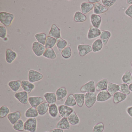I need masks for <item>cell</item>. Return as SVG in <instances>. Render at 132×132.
I'll list each match as a JSON object with an SVG mask.
<instances>
[{
    "mask_svg": "<svg viewBox=\"0 0 132 132\" xmlns=\"http://www.w3.org/2000/svg\"><path fill=\"white\" fill-rule=\"evenodd\" d=\"M119 92L128 95L130 93L129 89V85L125 83H122L119 85Z\"/></svg>",
    "mask_w": 132,
    "mask_h": 132,
    "instance_id": "cell-44",
    "label": "cell"
},
{
    "mask_svg": "<svg viewBox=\"0 0 132 132\" xmlns=\"http://www.w3.org/2000/svg\"><path fill=\"white\" fill-rule=\"evenodd\" d=\"M108 10V8L99 3H97L94 5L93 12L95 14L99 15L106 13Z\"/></svg>",
    "mask_w": 132,
    "mask_h": 132,
    "instance_id": "cell-23",
    "label": "cell"
},
{
    "mask_svg": "<svg viewBox=\"0 0 132 132\" xmlns=\"http://www.w3.org/2000/svg\"><path fill=\"white\" fill-rule=\"evenodd\" d=\"M122 81L123 83L129 85L132 83V75L129 71H127L124 72L122 77Z\"/></svg>",
    "mask_w": 132,
    "mask_h": 132,
    "instance_id": "cell-38",
    "label": "cell"
},
{
    "mask_svg": "<svg viewBox=\"0 0 132 132\" xmlns=\"http://www.w3.org/2000/svg\"><path fill=\"white\" fill-rule=\"evenodd\" d=\"M79 54L81 57H83L92 51V47L88 44H79L77 47Z\"/></svg>",
    "mask_w": 132,
    "mask_h": 132,
    "instance_id": "cell-9",
    "label": "cell"
},
{
    "mask_svg": "<svg viewBox=\"0 0 132 132\" xmlns=\"http://www.w3.org/2000/svg\"><path fill=\"white\" fill-rule=\"evenodd\" d=\"M68 43L67 41L64 40L63 38H59L57 40L56 46L59 51H62V50L65 48L68 45Z\"/></svg>",
    "mask_w": 132,
    "mask_h": 132,
    "instance_id": "cell-42",
    "label": "cell"
},
{
    "mask_svg": "<svg viewBox=\"0 0 132 132\" xmlns=\"http://www.w3.org/2000/svg\"><path fill=\"white\" fill-rule=\"evenodd\" d=\"M72 51L71 48L69 46H67L61 51V55L64 59H69L71 57Z\"/></svg>",
    "mask_w": 132,
    "mask_h": 132,
    "instance_id": "cell-40",
    "label": "cell"
},
{
    "mask_svg": "<svg viewBox=\"0 0 132 132\" xmlns=\"http://www.w3.org/2000/svg\"><path fill=\"white\" fill-rule=\"evenodd\" d=\"M57 100H61L64 99L66 97L68 94L67 89L65 87H61L58 88L55 92Z\"/></svg>",
    "mask_w": 132,
    "mask_h": 132,
    "instance_id": "cell-26",
    "label": "cell"
},
{
    "mask_svg": "<svg viewBox=\"0 0 132 132\" xmlns=\"http://www.w3.org/2000/svg\"><path fill=\"white\" fill-rule=\"evenodd\" d=\"M44 76L40 72L34 69H30L28 72V81L32 83L41 81Z\"/></svg>",
    "mask_w": 132,
    "mask_h": 132,
    "instance_id": "cell-4",
    "label": "cell"
},
{
    "mask_svg": "<svg viewBox=\"0 0 132 132\" xmlns=\"http://www.w3.org/2000/svg\"><path fill=\"white\" fill-rule=\"evenodd\" d=\"M127 96V95L119 91L116 93L112 96L113 103L114 104H117L121 102H123L126 99Z\"/></svg>",
    "mask_w": 132,
    "mask_h": 132,
    "instance_id": "cell-19",
    "label": "cell"
},
{
    "mask_svg": "<svg viewBox=\"0 0 132 132\" xmlns=\"http://www.w3.org/2000/svg\"><path fill=\"white\" fill-rule=\"evenodd\" d=\"M102 4L107 8L111 7L116 2V0H102Z\"/></svg>",
    "mask_w": 132,
    "mask_h": 132,
    "instance_id": "cell-46",
    "label": "cell"
},
{
    "mask_svg": "<svg viewBox=\"0 0 132 132\" xmlns=\"http://www.w3.org/2000/svg\"><path fill=\"white\" fill-rule=\"evenodd\" d=\"M18 57L16 52L10 48L6 50L5 52V59L6 62L8 64H11L16 60Z\"/></svg>",
    "mask_w": 132,
    "mask_h": 132,
    "instance_id": "cell-10",
    "label": "cell"
},
{
    "mask_svg": "<svg viewBox=\"0 0 132 132\" xmlns=\"http://www.w3.org/2000/svg\"><path fill=\"white\" fill-rule=\"evenodd\" d=\"M44 99L39 96H30L28 98V103L31 107L37 108L38 105L44 102Z\"/></svg>",
    "mask_w": 132,
    "mask_h": 132,
    "instance_id": "cell-14",
    "label": "cell"
},
{
    "mask_svg": "<svg viewBox=\"0 0 132 132\" xmlns=\"http://www.w3.org/2000/svg\"><path fill=\"white\" fill-rule=\"evenodd\" d=\"M90 20L93 27L99 28L101 26L102 19L100 15L92 14L90 16Z\"/></svg>",
    "mask_w": 132,
    "mask_h": 132,
    "instance_id": "cell-16",
    "label": "cell"
},
{
    "mask_svg": "<svg viewBox=\"0 0 132 132\" xmlns=\"http://www.w3.org/2000/svg\"><path fill=\"white\" fill-rule=\"evenodd\" d=\"M112 96L107 90L100 91L97 95L96 101L99 102H105L111 99Z\"/></svg>",
    "mask_w": 132,
    "mask_h": 132,
    "instance_id": "cell-12",
    "label": "cell"
},
{
    "mask_svg": "<svg viewBox=\"0 0 132 132\" xmlns=\"http://www.w3.org/2000/svg\"><path fill=\"white\" fill-rule=\"evenodd\" d=\"M42 56L50 59H55L57 58V55L53 48L46 49Z\"/></svg>",
    "mask_w": 132,
    "mask_h": 132,
    "instance_id": "cell-36",
    "label": "cell"
},
{
    "mask_svg": "<svg viewBox=\"0 0 132 132\" xmlns=\"http://www.w3.org/2000/svg\"><path fill=\"white\" fill-rule=\"evenodd\" d=\"M70 125L67 118L64 117L61 119L58 122L56 125V128L67 130L70 129Z\"/></svg>",
    "mask_w": 132,
    "mask_h": 132,
    "instance_id": "cell-21",
    "label": "cell"
},
{
    "mask_svg": "<svg viewBox=\"0 0 132 132\" xmlns=\"http://www.w3.org/2000/svg\"><path fill=\"white\" fill-rule=\"evenodd\" d=\"M94 5V4L91 3L89 2H82L80 6L82 13L85 15L88 13L93 9Z\"/></svg>",
    "mask_w": 132,
    "mask_h": 132,
    "instance_id": "cell-20",
    "label": "cell"
},
{
    "mask_svg": "<svg viewBox=\"0 0 132 132\" xmlns=\"http://www.w3.org/2000/svg\"><path fill=\"white\" fill-rule=\"evenodd\" d=\"M51 132H64V130L62 129L56 128L51 130Z\"/></svg>",
    "mask_w": 132,
    "mask_h": 132,
    "instance_id": "cell-50",
    "label": "cell"
},
{
    "mask_svg": "<svg viewBox=\"0 0 132 132\" xmlns=\"http://www.w3.org/2000/svg\"><path fill=\"white\" fill-rule=\"evenodd\" d=\"M14 97L21 103L26 105L28 102V94L25 91H23L17 92L14 94Z\"/></svg>",
    "mask_w": 132,
    "mask_h": 132,
    "instance_id": "cell-7",
    "label": "cell"
},
{
    "mask_svg": "<svg viewBox=\"0 0 132 132\" xmlns=\"http://www.w3.org/2000/svg\"><path fill=\"white\" fill-rule=\"evenodd\" d=\"M32 49L33 52L36 56L40 57L43 55L46 48L45 45L37 41H35L32 44Z\"/></svg>",
    "mask_w": 132,
    "mask_h": 132,
    "instance_id": "cell-5",
    "label": "cell"
},
{
    "mask_svg": "<svg viewBox=\"0 0 132 132\" xmlns=\"http://www.w3.org/2000/svg\"><path fill=\"white\" fill-rule=\"evenodd\" d=\"M126 112L129 116L132 117V106L127 107L126 109Z\"/></svg>",
    "mask_w": 132,
    "mask_h": 132,
    "instance_id": "cell-49",
    "label": "cell"
},
{
    "mask_svg": "<svg viewBox=\"0 0 132 132\" xmlns=\"http://www.w3.org/2000/svg\"><path fill=\"white\" fill-rule=\"evenodd\" d=\"M59 114L62 118H68L74 111L72 107H69L64 105H59L58 106Z\"/></svg>",
    "mask_w": 132,
    "mask_h": 132,
    "instance_id": "cell-6",
    "label": "cell"
},
{
    "mask_svg": "<svg viewBox=\"0 0 132 132\" xmlns=\"http://www.w3.org/2000/svg\"><path fill=\"white\" fill-rule=\"evenodd\" d=\"M48 132V131H46V132Z\"/></svg>",
    "mask_w": 132,
    "mask_h": 132,
    "instance_id": "cell-55",
    "label": "cell"
},
{
    "mask_svg": "<svg viewBox=\"0 0 132 132\" xmlns=\"http://www.w3.org/2000/svg\"><path fill=\"white\" fill-rule=\"evenodd\" d=\"M39 116L38 112L36 108L31 107L28 108L25 111L24 116L26 118H36Z\"/></svg>",
    "mask_w": 132,
    "mask_h": 132,
    "instance_id": "cell-28",
    "label": "cell"
},
{
    "mask_svg": "<svg viewBox=\"0 0 132 132\" xmlns=\"http://www.w3.org/2000/svg\"><path fill=\"white\" fill-rule=\"evenodd\" d=\"M129 88L130 91L132 92V83H131L129 85Z\"/></svg>",
    "mask_w": 132,
    "mask_h": 132,
    "instance_id": "cell-53",
    "label": "cell"
},
{
    "mask_svg": "<svg viewBox=\"0 0 132 132\" xmlns=\"http://www.w3.org/2000/svg\"><path fill=\"white\" fill-rule=\"evenodd\" d=\"M14 19L13 14L5 11L0 12V22L5 27H9L12 24Z\"/></svg>",
    "mask_w": 132,
    "mask_h": 132,
    "instance_id": "cell-1",
    "label": "cell"
},
{
    "mask_svg": "<svg viewBox=\"0 0 132 132\" xmlns=\"http://www.w3.org/2000/svg\"><path fill=\"white\" fill-rule=\"evenodd\" d=\"M37 41L43 45H45L46 39L47 38V35L44 33H38L35 34L34 36Z\"/></svg>",
    "mask_w": 132,
    "mask_h": 132,
    "instance_id": "cell-39",
    "label": "cell"
},
{
    "mask_svg": "<svg viewBox=\"0 0 132 132\" xmlns=\"http://www.w3.org/2000/svg\"><path fill=\"white\" fill-rule=\"evenodd\" d=\"M73 18L74 21L78 23H83L87 20L86 16L79 11H77L75 13Z\"/></svg>",
    "mask_w": 132,
    "mask_h": 132,
    "instance_id": "cell-31",
    "label": "cell"
},
{
    "mask_svg": "<svg viewBox=\"0 0 132 132\" xmlns=\"http://www.w3.org/2000/svg\"><path fill=\"white\" fill-rule=\"evenodd\" d=\"M102 30L99 28L91 26L87 34V37L88 40H92L100 36Z\"/></svg>",
    "mask_w": 132,
    "mask_h": 132,
    "instance_id": "cell-11",
    "label": "cell"
},
{
    "mask_svg": "<svg viewBox=\"0 0 132 132\" xmlns=\"http://www.w3.org/2000/svg\"><path fill=\"white\" fill-rule=\"evenodd\" d=\"M100 1V0H89L88 2L91 3H96Z\"/></svg>",
    "mask_w": 132,
    "mask_h": 132,
    "instance_id": "cell-51",
    "label": "cell"
},
{
    "mask_svg": "<svg viewBox=\"0 0 132 132\" xmlns=\"http://www.w3.org/2000/svg\"><path fill=\"white\" fill-rule=\"evenodd\" d=\"M7 30L6 27L3 26H0V37L4 39L6 37Z\"/></svg>",
    "mask_w": 132,
    "mask_h": 132,
    "instance_id": "cell-47",
    "label": "cell"
},
{
    "mask_svg": "<svg viewBox=\"0 0 132 132\" xmlns=\"http://www.w3.org/2000/svg\"><path fill=\"white\" fill-rule=\"evenodd\" d=\"M126 3H127L128 4L132 5V0H127V1H126Z\"/></svg>",
    "mask_w": 132,
    "mask_h": 132,
    "instance_id": "cell-52",
    "label": "cell"
},
{
    "mask_svg": "<svg viewBox=\"0 0 132 132\" xmlns=\"http://www.w3.org/2000/svg\"><path fill=\"white\" fill-rule=\"evenodd\" d=\"M10 112V109L8 106L6 105L2 106L0 108V118L3 119L7 117Z\"/></svg>",
    "mask_w": 132,
    "mask_h": 132,
    "instance_id": "cell-43",
    "label": "cell"
},
{
    "mask_svg": "<svg viewBox=\"0 0 132 132\" xmlns=\"http://www.w3.org/2000/svg\"><path fill=\"white\" fill-rule=\"evenodd\" d=\"M103 44L100 38L95 40L92 44V52L94 53L99 52L102 49Z\"/></svg>",
    "mask_w": 132,
    "mask_h": 132,
    "instance_id": "cell-29",
    "label": "cell"
},
{
    "mask_svg": "<svg viewBox=\"0 0 132 132\" xmlns=\"http://www.w3.org/2000/svg\"><path fill=\"white\" fill-rule=\"evenodd\" d=\"M44 97L46 102L50 105L56 104L57 98L55 93L51 92L45 93L44 94Z\"/></svg>",
    "mask_w": 132,
    "mask_h": 132,
    "instance_id": "cell-18",
    "label": "cell"
},
{
    "mask_svg": "<svg viewBox=\"0 0 132 132\" xmlns=\"http://www.w3.org/2000/svg\"><path fill=\"white\" fill-rule=\"evenodd\" d=\"M67 119H68V120L70 124L72 126H76V125H78L80 123V119L75 111H74L67 118Z\"/></svg>",
    "mask_w": 132,
    "mask_h": 132,
    "instance_id": "cell-30",
    "label": "cell"
},
{
    "mask_svg": "<svg viewBox=\"0 0 132 132\" xmlns=\"http://www.w3.org/2000/svg\"><path fill=\"white\" fill-rule=\"evenodd\" d=\"M108 83L109 81L107 79L103 78L101 79L96 85V90L99 92L107 90Z\"/></svg>",
    "mask_w": 132,
    "mask_h": 132,
    "instance_id": "cell-24",
    "label": "cell"
},
{
    "mask_svg": "<svg viewBox=\"0 0 132 132\" xmlns=\"http://www.w3.org/2000/svg\"><path fill=\"white\" fill-rule=\"evenodd\" d=\"M50 104L47 102L42 103L36 108L39 115L44 116L48 112Z\"/></svg>",
    "mask_w": 132,
    "mask_h": 132,
    "instance_id": "cell-22",
    "label": "cell"
},
{
    "mask_svg": "<svg viewBox=\"0 0 132 132\" xmlns=\"http://www.w3.org/2000/svg\"><path fill=\"white\" fill-rule=\"evenodd\" d=\"M107 90L112 96L116 93L119 91V85L113 82H109Z\"/></svg>",
    "mask_w": 132,
    "mask_h": 132,
    "instance_id": "cell-34",
    "label": "cell"
},
{
    "mask_svg": "<svg viewBox=\"0 0 132 132\" xmlns=\"http://www.w3.org/2000/svg\"><path fill=\"white\" fill-rule=\"evenodd\" d=\"M112 36V34L110 31L106 30H102L101 35L100 36V39L101 40L104 45H106L108 43V41Z\"/></svg>",
    "mask_w": 132,
    "mask_h": 132,
    "instance_id": "cell-32",
    "label": "cell"
},
{
    "mask_svg": "<svg viewBox=\"0 0 132 132\" xmlns=\"http://www.w3.org/2000/svg\"><path fill=\"white\" fill-rule=\"evenodd\" d=\"M82 93L95 92L96 85L93 80H90L84 84L80 89Z\"/></svg>",
    "mask_w": 132,
    "mask_h": 132,
    "instance_id": "cell-8",
    "label": "cell"
},
{
    "mask_svg": "<svg viewBox=\"0 0 132 132\" xmlns=\"http://www.w3.org/2000/svg\"><path fill=\"white\" fill-rule=\"evenodd\" d=\"M13 128L14 130L19 132L24 131V122L21 119H20L15 124L13 125Z\"/></svg>",
    "mask_w": 132,
    "mask_h": 132,
    "instance_id": "cell-41",
    "label": "cell"
},
{
    "mask_svg": "<svg viewBox=\"0 0 132 132\" xmlns=\"http://www.w3.org/2000/svg\"><path fill=\"white\" fill-rule=\"evenodd\" d=\"M37 120L36 118H28L24 122V130L28 132H36Z\"/></svg>",
    "mask_w": 132,
    "mask_h": 132,
    "instance_id": "cell-2",
    "label": "cell"
},
{
    "mask_svg": "<svg viewBox=\"0 0 132 132\" xmlns=\"http://www.w3.org/2000/svg\"><path fill=\"white\" fill-rule=\"evenodd\" d=\"M130 64H131V67H132V61H131V62H130Z\"/></svg>",
    "mask_w": 132,
    "mask_h": 132,
    "instance_id": "cell-54",
    "label": "cell"
},
{
    "mask_svg": "<svg viewBox=\"0 0 132 132\" xmlns=\"http://www.w3.org/2000/svg\"><path fill=\"white\" fill-rule=\"evenodd\" d=\"M97 94L95 92L86 93L85 94V104L86 107H92L96 101Z\"/></svg>",
    "mask_w": 132,
    "mask_h": 132,
    "instance_id": "cell-3",
    "label": "cell"
},
{
    "mask_svg": "<svg viewBox=\"0 0 132 132\" xmlns=\"http://www.w3.org/2000/svg\"><path fill=\"white\" fill-rule=\"evenodd\" d=\"M74 96L77 106L80 108L82 107L85 104V94L75 93L74 94Z\"/></svg>",
    "mask_w": 132,
    "mask_h": 132,
    "instance_id": "cell-27",
    "label": "cell"
},
{
    "mask_svg": "<svg viewBox=\"0 0 132 132\" xmlns=\"http://www.w3.org/2000/svg\"><path fill=\"white\" fill-rule=\"evenodd\" d=\"M21 87L23 91L30 94L35 88V85L32 82L27 80H23L21 81Z\"/></svg>",
    "mask_w": 132,
    "mask_h": 132,
    "instance_id": "cell-15",
    "label": "cell"
},
{
    "mask_svg": "<svg viewBox=\"0 0 132 132\" xmlns=\"http://www.w3.org/2000/svg\"><path fill=\"white\" fill-rule=\"evenodd\" d=\"M105 126L104 123L102 122L98 123L96 124L93 129V132H103L104 131Z\"/></svg>",
    "mask_w": 132,
    "mask_h": 132,
    "instance_id": "cell-45",
    "label": "cell"
},
{
    "mask_svg": "<svg viewBox=\"0 0 132 132\" xmlns=\"http://www.w3.org/2000/svg\"><path fill=\"white\" fill-rule=\"evenodd\" d=\"M48 36L56 39L61 38V29L56 24H52L48 33Z\"/></svg>",
    "mask_w": 132,
    "mask_h": 132,
    "instance_id": "cell-13",
    "label": "cell"
},
{
    "mask_svg": "<svg viewBox=\"0 0 132 132\" xmlns=\"http://www.w3.org/2000/svg\"><path fill=\"white\" fill-rule=\"evenodd\" d=\"M125 15L132 18V4L130 5L124 11Z\"/></svg>",
    "mask_w": 132,
    "mask_h": 132,
    "instance_id": "cell-48",
    "label": "cell"
},
{
    "mask_svg": "<svg viewBox=\"0 0 132 132\" xmlns=\"http://www.w3.org/2000/svg\"><path fill=\"white\" fill-rule=\"evenodd\" d=\"M64 105L71 107H74L77 105L74 94H70L68 96L64 103Z\"/></svg>",
    "mask_w": 132,
    "mask_h": 132,
    "instance_id": "cell-35",
    "label": "cell"
},
{
    "mask_svg": "<svg viewBox=\"0 0 132 132\" xmlns=\"http://www.w3.org/2000/svg\"><path fill=\"white\" fill-rule=\"evenodd\" d=\"M48 112L52 118H57L59 114L58 106L56 104L50 105Z\"/></svg>",
    "mask_w": 132,
    "mask_h": 132,
    "instance_id": "cell-33",
    "label": "cell"
},
{
    "mask_svg": "<svg viewBox=\"0 0 132 132\" xmlns=\"http://www.w3.org/2000/svg\"><path fill=\"white\" fill-rule=\"evenodd\" d=\"M21 117V113L20 111H16L10 113L7 116L8 119L11 124L13 125L18 120L20 119Z\"/></svg>",
    "mask_w": 132,
    "mask_h": 132,
    "instance_id": "cell-17",
    "label": "cell"
},
{
    "mask_svg": "<svg viewBox=\"0 0 132 132\" xmlns=\"http://www.w3.org/2000/svg\"><path fill=\"white\" fill-rule=\"evenodd\" d=\"M8 86L13 92H17L21 87V81L20 80H12L8 82Z\"/></svg>",
    "mask_w": 132,
    "mask_h": 132,
    "instance_id": "cell-25",
    "label": "cell"
},
{
    "mask_svg": "<svg viewBox=\"0 0 132 132\" xmlns=\"http://www.w3.org/2000/svg\"><path fill=\"white\" fill-rule=\"evenodd\" d=\"M57 39L50 36H47L45 42V47L46 49L52 48L57 43Z\"/></svg>",
    "mask_w": 132,
    "mask_h": 132,
    "instance_id": "cell-37",
    "label": "cell"
}]
</instances>
